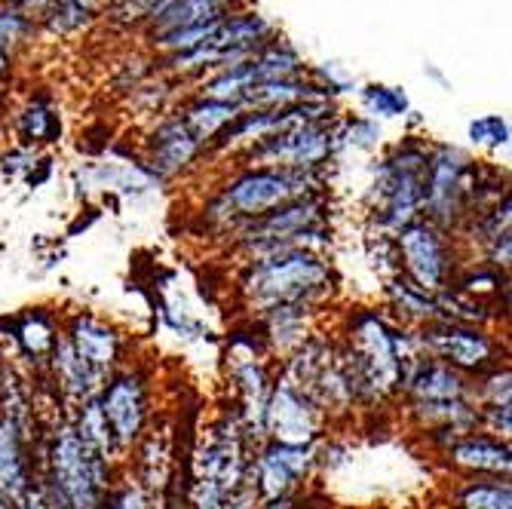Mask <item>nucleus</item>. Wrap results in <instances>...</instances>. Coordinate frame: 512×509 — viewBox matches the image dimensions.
<instances>
[{
    "mask_svg": "<svg viewBox=\"0 0 512 509\" xmlns=\"http://www.w3.org/2000/svg\"><path fill=\"white\" fill-rule=\"evenodd\" d=\"M335 276L316 252H276L252 258V267L243 276L246 301L261 310H283V307H304L313 310L325 295L332 292Z\"/></svg>",
    "mask_w": 512,
    "mask_h": 509,
    "instance_id": "1",
    "label": "nucleus"
},
{
    "mask_svg": "<svg viewBox=\"0 0 512 509\" xmlns=\"http://www.w3.org/2000/svg\"><path fill=\"white\" fill-rule=\"evenodd\" d=\"M43 488L68 509H102L111 491V464L80 439L74 424H59L46 454Z\"/></svg>",
    "mask_w": 512,
    "mask_h": 509,
    "instance_id": "2",
    "label": "nucleus"
},
{
    "mask_svg": "<svg viewBox=\"0 0 512 509\" xmlns=\"http://www.w3.org/2000/svg\"><path fill=\"white\" fill-rule=\"evenodd\" d=\"M430 151L421 145H399L378 169L375 191V224L384 234L396 237L399 230L417 218H424V181H427Z\"/></svg>",
    "mask_w": 512,
    "mask_h": 509,
    "instance_id": "3",
    "label": "nucleus"
},
{
    "mask_svg": "<svg viewBox=\"0 0 512 509\" xmlns=\"http://www.w3.org/2000/svg\"><path fill=\"white\" fill-rule=\"evenodd\" d=\"M479 172L473 160L457 148H439L430 154L424 181V215L436 227H451L467 215L476 197Z\"/></svg>",
    "mask_w": 512,
    "mask_h": 509,
    "instance_id": "4",
    "label": "nucleus"
},
{
    "mask_svg": "<svg viewBox=\"0 0 512 509\" xmlns=\"http://www.w3.org/2000/svg\"><path fill=\"white\" fill-rule=\"evenodd\" d=\"M316 184V169H249L227 184L221 203L227 215L255 221L295 197H307Z\"/></svg>",
    "mask_w": 512,
    "mask_h": 509,
    "instance_id": "5",
    "label": "nucleus"
},
{
    "mask_svg": "<svg viewBox=\"0 0 512 509\" xmlns=\"http://www.w3.org/2000/svg\"><path fill=\"white\" fill-rule=\"evenodd\" d=\"M417 338H421L430 359L445 362L460 375L482 378V375L494 372V368H500V344L482 326L436 319L430 326H424Z\"/></svg>",
    "mask_w": 512,
    "mask_h": 509,
    "instance_id": "6",
    "label": "nucleus"
},
{
    "mask_svg": "<svg viewBox=\"0 0 512 509\" xmlns=\"http://www.w3.org/2000/svg\"><path fill=\"white\" fill-rule=\"evenodd\" d=\"M393 246H396L402 276H408L417 289H424L430 295L445 292L454 264H451V249H448L442 227H436L427 218H417L399 230L393 237Z\"/></svg>",
    "mask_w": 512,
    "mask_h": 509,
    "instance_id": "7",
    "label": "nucleus"
},
{
    "mask_svg": "<svg viewBox=\"0 0 512 509\" xmlns=\"http://www.w3.org/2000/svg\"><path fill=\"white\" fill-rule=\"evenodd\" d=\"M325 414L289 381L279 378L270 387V396L264 402L261 414V436H267L276 445L292 448H313V442L322 433Z\"/></svg>",
    "mask_w": 512,
    "mask_h": 509,
    "instance_id": "8",
    "label": "nucleus"
},
{
    "mask_svg": "<svg viewBox=\"0 0 512 509\" xmlns=\"http://www.w3.org/2000/svg\"><path fill=\"white\" fill-rule=\"evenodd\" d=\"M99 408L105 414L117 451H129L135 442H142L148 424V387L142 375L120 372L105 381L99 390Z\"/></svg>",
    "mask_w": 512,
    "mask_h": 509,
    "instance_id": "9",
    "label": "nucleus"
},
{
    "mask_svg": "<svg viewBox=\"0 0 512 509\" xmlns=\"http://www.w3.org/2000/svg\"><path fill=\"white\" fill-rule=\"evenodd\" d=\"M313 470V448H292L267 442L252 460L246 482L255 488L258 500L279 503L286 500Z\"/></svg>",
    "mask_w": 512,
    "mask_h": 509,
    "instance_id": "10",
    "label": "nucleus"
},
{
    "mask_svg": "<svg viewBox=\"0 0 512 509\" xmlns=\"http://www.w3.org/2000/svg\"><path fill=\"white\" fill-rule=\"evenodd\" d=\"M335 151V132L325 123H301L258 142L255 157L264 169H319Z\"/></svg>",
    "mask_w": 512,
    "mask_h": 509,
    "instance_id": "11",
    "label": "nucleus"
},
{
    "mask_svg": "<svg viewBox=\"0 0 512 509\" xmlns=\"http://www.w3.org/2000/svg\"><path fill=\"white\" fill-rule=\"evenodd\" d=\"M65 338H68L71 350L92 368V372H96L102 381H108V375L120 362V347H123L120 332L99 316L80 313L71 319Z\"/></svg>",
    "mask_w": 512,
    "mask_h": 509,
    "instance_id": "12",
    "label": "nucleus"
},
{
    "mask_svg": "<svg viewBox=\"0 0 512 509\" xmlns=\"http://www.w3.org/2000/svg\"><path fill=\"white\" fill-rule=\"evenodd\" d=\"M448 460L451 467L470 473L473 479H509L512 470L509 442H500L488 433H470L451 442Z\"/></svg>",
    "mask_w": 512,
    "mask_h": 509,
    "instance_id": "13",
    "label": "nucleus"
},
{
    "mask_svg": "<svg viewBox=\"0 0 512 509\" xmlns=\"http://www.w3.org/2000/svg\"><path fill=\"white\" fill-rule=\"evenodd\" d=\"M31 460L25 451V433L13 414L0 418V494L19 500L31 488Z\"/></svg>",
    "mask_w": 512,
    "mask_h": 509,
    "instance_id": "14",
    "label": "nucleus"
},
{
    "mask_svg": "<svg viewBox=\"0 0 512 509\" xmlns=\"http://www.w3.org/2000/svg\"><path fill=\"white\" fill-rule=\"evenodd\" d=\"M50 359H53V375H56V384H59V390H62V396L65 399H71V402H77V405H83L86 399H92V396H99V390H102V378L92 372V368L71 350V344H68V338L65 335H59V341H56V347H53V353H50Z\"/></svg>",
    "mask_w": 512,
    "mask_h": 509,
    "instance_id": "15",
    "label": "nucleus"
},
{
    "mask_svg": "<svg viewBox=\"0 0 512 509\" xmlns=\"http://www.w3.org/2000/svg\"><path fill=\"white\" fill-rule=\"evenodd\" d=\"M200 148H203V142L188 126H184V120H172V123L160 126L154 135V166L163 175L178 172L188 163H194Z\"/></svg>",
    "mask_w": 512,
    "mask_h": 509,
    "instance_id": "16",
    "label": "nucleus"
},
{
    "mask_svg": "<svg viewBox=\"0 0 512 509\" xmlns=\"http://www.w3.org/2000/svg\"><path fill=\"white\" fill-rule=\"evenodd\" d=\"M387 295H390V307L405 319V322H414V326H430V322L442 319V310H439V301L436 295L417 289L408 276L396 273L390 286H387Z\"/></svg>",
    "mask_w": 512,
    "mask_h": 509,
    "instance_id": "17",
    "label": "nucleus"
},
{
    "mask_svg": "<svg viewBox=\"0 0 512 509\" xmlns=\"http://www.w3.org/2000/svg\"><path fill=\"white\" fill-rule=\"evenodd\" d=\"M227 7H230V0H175L172 7H166L151 22L157 28V37H160V34L188 28V25H200V22H209V19H221V16H227Z\"/></svg>",
    "mask_w": 512,
    "mask_h": 509,
    "instance_id": "18",
    "label": "nucleus"
},
{
    "mask_svg": "<svg viewBox=\"0 0 512 509\" xmlns=\"http://www.w3.org/2000/svg\"><path fill=\"white\" fill-rule=\"evenodd\" d=\"M243 114L240 102H224V99H203L197 102L188 117H184V126H188L200 142H209L212 135H221L230 123Z\"/></svg>",
    "mask_w": 512,
    "mask_h": 509,
    "instance_id": "19",
    "label": "nucleus"
},
{
    "mask_svg": "<svg viewBox=\"0 0 512 509\" xmlns=\"http://www.w3.org/2000/svg\"><path fill=\"white\" fill-rule=\"evenodd\" d=\"M460 509H512L509 479H470L457 491Z\"/></svg>",
    "mask_w": 512,
    "mask_h": 509,
    "instance_id": "20",
    "label": "nucleus"
},
{
    "mask_svg": "<svg viewBox=\"0 0 512 509\" xmlns=\"http://www.w3.org/2000/svg\"><path fill=\"white\" fill-rule=\"evenodd\" d=\"M59 335H56V326H53V319L34 310L31 316H25V322L19 326V344L28 356L34 359H43V356H50L53 347H56Z\"/></svg>",
    "mask_w": 512,
    "mask_h": 509,
    "instance_id": "21",
    "label": "nucleus"
},
{
    "mask_svg": "<svg viewBox=\"0 0 512 509\" xmlns=\"http://www.w3.org/2000/svg\"><path fill=\"white\" fill-rule=\"evenodd\" d=\"M59 132H62V123L46 105H31L22 114V135L28 142H56Z\"/></svg>",
    "mask_w": 512,
    "mask_h": 509,
    "instance_id": "22",
    "label": "nucleus"
},
{
    "mask_svg": "<svg viewBox=\"0 0 512 509\" xmlns=\"http://www.w3.org/2000/svg\"><path fill=\"white\" fill-rule=\"evenodd\" d=\"M362 99H365V108L375 117H402L408 111L405 92L393 86H365Z\"/></svg>",
    "mask_w": 512,
    "mask_h": 509,
    "instance_id": "23",
    "label": "nucleus"
},
{
    "mask_svg": "<svg viewBox=\"0 0 512 509\" xmlns=\"http://www.w3.org/2000/svg\"><path fill=\"white\" fill-rule=\"evenodd\" d=\"M102 509H154V494L142 482H123L120 488H111Z\"/></svg>",
    "mask_w": 512,
    "mask_h": 509,
    "instance_id": "24",
    "label": "nucleus"
},
{
    "mask_svg": "<svg viewBox=\"0 0 512 509\" xmlns=\"http://www.w3.org/2000/svg\"><path fill=\"white\" fill-rule=\"evenodd\" d=\"M509 365L503 368H494V372L482 375V384L476 387V399L479 405H512L509 396H512V387H509Z\"/></svg>",
    "mask_w": 512,
    "mask_h": 509,
    "instance_id": "25",
    "label": "nucleus"
},
{
    "mask_svg": "<svg viewBox=\"0 0 512 509\" xmlns=\"http://www.w3.org/2000/svg\"><path fill=\"white\" fill-rule=\"evenodd\" d=\"M470 138L482 148H506L509 145V123L497 114L479 117L470 123Z\"/></svg>",
    "mask_w": 512,
    "mask_h": 509,
    "instance_id": "26",
    "label": "nucleus"
},
{
    "mask_svg": "<svg viewBox=\"0 0 512 509\" xmlns=\"http://www.w3.org/2000/svg\"><path fill=\"white\" fill-rule=\"evenodd\" d=\"M46 13H50V16H46V25H50L53 31H59V34H71V31H77V28H83L89 22V10L71 4V0H53V4L46 7Z\"/></svg>",
    "mask_w": 512,
    "mask_h": 509,
    "instance_id": "27",
    "label": "nucleus"
},
{
    "mask_svg": "<svg viewBox=\"0 0 512 509\" xmlns=\"http://www.w3.org/2000/svg\"><path fill=\"white\" fill-rule=\"evenodd\" d=\"M28 31V19L19 10H0V53H10V46Z\"/></svg>",
    "mask_w": 512,
    "mask_h": 509,
    "instance_id": "28",
    "label": "nucleus"
},
{
    "mask_svg": "<svg viewBox=\"0 0 512 509\" xmlns=\"http://www.w3.org/2000/svg\"><path fill=\"white\" fill-rule=\"evenodd\" d=\"M347 142L359 145V148H371L381 142V126L371 123V120H353L350 132H347Z\"/></svg>",
    "mask_w": 512,
    "mask_h": 509,
    "instance_id": "29",
    "label": "nucleus"
},
{
    "mask_svg": "<svg viewBox=\"0 0 512 509\" xmlns=\"http://www.w3.org/2000/svg\"><path fill=\"white\" fill-rule=\"evenodd\" d=\"M16 503H19V509H43V500H40V488H34V485H31V488H28V491H25V494H22V497H19Z\"/></svg>",
    "mask_w": 512,
    "mask_h": 509,
    "instance_id": "30",
    "label": "nucleus"
},
{
    "mask_svg": "<svg viewBox=\"0 0 512 509\" xmlns=\"http://www.w3.org/2000/svg\"><path fill=\"white\" fill-rule=\"evenodd\" d=\"M0 509H19V503H16V500H10L7 494H0Z\"/></svg>",
    "mask_w": 512,
    "mask_h": 509,
    "instance_id": "31",
    "label": "nucleus"
},
{
    "mask_svg": "<svg viewBox=\"0 0 512 509\" xmlns=\"http://www.w3.org/2000/svg\"><path fill=\"white\" fill-rule=\"evenodd\" d=\"M71 4H77V7H83V10H92V4H96V0H71Z\"/></svg>",
    "mask_w": 512,
    "mask_h": 509,
    "instance_id": "32",
    "label": "nucleus"
}]
</instances>
